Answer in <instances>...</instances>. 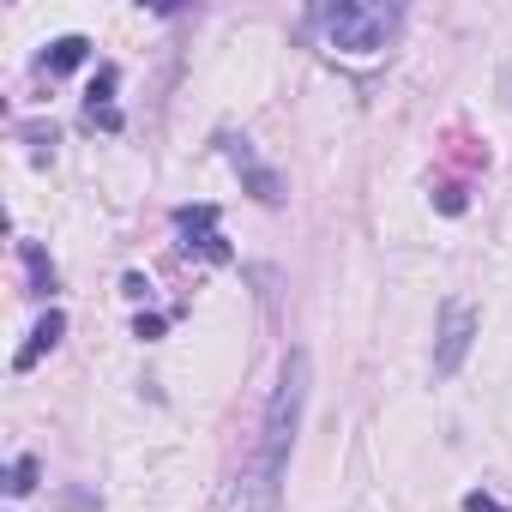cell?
<instances>
[{
	"label": "cell",
	"mask_w": 512,
	"mask_h": 512,
	"mask_svg": "<svg viewBox=\"0 0 512 512\" xmlns=\"http://www.w3.org/2000/svg\"><path fill=\"white\" fill-rule=\"evenodd\" d=\"M61 332H67V314H61V308H49V314L37 320V332H31V344L19 350V368H31V362H37L43 350H55V344H61Z\"/></svg>",
	"instance_id": "6"
},
{
	"label": "cell",
	"mask_w": 512,
	"mask_h": 512,
	"mask_svg": "<svg viewBox=\"0 0 512 512\" xmlns=\"http://www.w3.org/2000/svg\"><path fill=\"white\" fill-rule=\"evenodd\" d=\"M175 223H181L187 247L211 253V260H229V241L217 235V205H181V211H175Z\"/></svg>",
	"instance_id": "4"
},
{
	"label": "cell",
	"mask_w": 512,
	"mask_h": 512,
	"mask_svg": "<svg viewBox=\"0 0 512 512\" xmlns=\"http://www.w3.org/2000/svg\"><path fill=\"white\" fill-rule=\"evenodd\" d=\"M314 31H320L332 49L368 61V55H380V49L398 37V7H362V0H338V7H314Z\"/></svg>",
	"instance_id": "2"
},
{
	"label": "cell",
	"mask_w": 512,
	"mask_h": 512,
	"mask_svg": "<svg viewBox=\"0 0 512 512\" xmlns=\"http://www.w3.org/2000/svg\"><path fill=\"white\" fill-rule=\"evenodd\" d=\"M470 338H476V314H470L464 302H446V314H440V344H434V374H458Z\"/></svg>",
	"instance_id": "3"
},
{
	"label": "cell",
	"mask_w": 512,
	"mask_h": 512,
	"mask_svg": "<svg viewBox=\"0 0 512 512\" xmlns=\"http://www.w3.org/2000/svg\"><path fill=\"white\" fill-rule=\"evenodd\" d=\"M37 488V458H13L7 470V494H31Z\"/></svg>",
	"instance_id": "8"
},
{
	"label": "cell",
	"mask_w": 512,
	"mask_h": 512,
	"mask_svg": "<svg viewBox=\"0 0 512 512\" xmlns=\"http://www.w3.org/2000/svg\"><path fill=\"white\" fill-rule=\"evenodd\" d=\"M229 163H235V169L247 175L253 199H266V205H278V199H284V181H278V175H272V169H266L260 157H253V145H247V139H229Z\"/></svg>",
	"instance_id": "5"
},
{
	"label": "cell",
	"mask_w": 512,
	"mask_h": 512,
	"mask_svg": "<svg viewBox=\"0 0 512 512\" xmlns=\"http://www.w3.org/2000/svg\"><path fill=\"white\" fill-rule=\"evenodd\" d=\"M464 512H506L494 494H464Z\"/></svg>",
	"instance_id": "10"
},
{
	"label": "cell",
	"mask_w": 512,
	"mask_h": 512,
	"mask_svg": "<svg viewBox=\"0 0 512 512\" xmlns=\"http://www.w3.org/2000/svg\"><path fill=\"white\" fill-rule=\"evenodd\" d=\"M302 404H308V356L290 350L284 374H278V392H272V410H266V428H260V446H253V464L241 470L235 512H278V488H284V470H290Z\"/></svg>",
	"instance_id": "1"
},
{
	"label": "cell",
	"mask_w": 512,
	"mask_h": 512,
	"mask_svg": "<svg viewBox=\"0 0 512 512\" xmlns=\"http://www.w3.org/2000/svg\"><path fill=\"white\" fill-rule=\"evenodd\" d=\"M133 332H139V338H163V314H139Z\"/></svg>",
	"instance_id": "11"
},
{
	"label": "cell",
	"mask_w": 512,
	"mask_h": 512,
	"mask_svg": "<svg viewBox=\"0 0 512 512\" xmlns=\"http://www.w3.org/2000/svg\"><path fill=\"white\" fill-rule=\"evenodd\" d=\"M85 55H91V43H85V37H61V43H49L43 67H49V73H73V67L85 61Z\"/></svg>",
	"instance_id": "7"
},
{
	"label": "cell",
	"mask_w": 512,
	"mask_h": 512,
	"mask_svg": "<svg viewBox=\"0 0 512 512\" xmlns=\"http://www.w3.org/2000/svg\"><path fill=\"white\" fill-rule=\"evenodd\" d=\"M25 266H31V278H37V296L55 290V272H49V260H43V247H25Z\"/></svg>",
	"instance_id": "9"
}]
</instances>
